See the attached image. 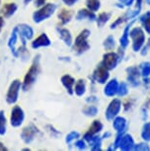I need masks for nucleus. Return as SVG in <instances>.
Wrapping results in <instances>:
<instances>
[{
  "label": "nucleus",
  "mask_w": 150,
  "mask_h": 151,
  "mask_svg": "<svg viewBox=\"0 0 150 151\" xmlns=\"http://www.w3.org/2000/svg\"><path fill=\"white\" fill-rule=\"evenodd\" d=\"M39 72V55L35 58L30 69L28 70V72L25 75L24 82L22 84V87H23L24 91L29 90L33 86V84L36 82L37 77H38Z\"/></svg>",
  "instance_id": "f257e3e1"
},
{
  "label": "nucleus",
  "mask_w": 150,
  "mask_h": 151,
  "mask_svg": "<svg viewBox=\"0 0 150 151\" xmlns=\"http://www.w3.org/2000/svg\"><path fill=\"white\" fill-rule=\"evenodd\" d=\"M56 6L55 4L49 3L44 6H42V8H39L38 11H36L33 14V20L35 23H41L44 20L47 19L49 17H50L55 12Z\"/></svg>",
  "instance_id": "f03ea898"
},
{
  "label": "nucleus",
  "mask_w": 150,
  "mask_h": 151,
  "mask_svg": "<svg viewBox=\"0 0 150 151\" xmlns=\"http://www.w3.org/2000/svg\"><path fill=\"white\" fill-rule=\"evenodd\" d=\"M22 87V83L21 81L18 80V79H15L14 81H12V83L10 84L9 89H8L7 95H6V101L8 104L12 105L15 104L18 100L19 97V91Z\"/></svg>",
  "instance_id": "7ed1b4c3"
},
{
  "label": "nucleus",
  "mask_w": 150,
  "mask_h": 151,
  "mask_svg": "<svg viewBox=\"0 0 150 151\" xmlns=\"http://www.w3.org/2000/svg\"><path fill=\"white\" fill-rule=\"evenodd\" d=\"M25 119L24 111L20 106H15L11 111L10 116V124L14 127H19L22 125Z\"/></svg>",
  "instance_id": "20e7f679"
},
{
  "label": "nucleus",
  "mask_w": 150,
  "mask_h": 151,
  "mask_svg": "<svg viewBox=\"0 0 150 151\" xmlns=\"http://www.w3.org/2000/svg\"><path fill=\"white\" fill-rule=\"evenodd\" d=\"M38 132H39L38 127H37L34 124H30L28 127H26L23 130H22L21 137L24 140L25 143H31V142L35 139Z\"/></svg>",
  "instance_id": "39448f33"
},
{
  "label": "nucleus",
  "mask_w": 150,
  "mask_h": 151,
  "mask_svg": "<svg viewBox=\"0 0 150 151\" xmlns=\"http://www.w3.org/2000/svg\"><path fill=\"white\" fill-rule=\"evenodd\" d=\"M18 34L20 35V39L22 41V45H26V42L29 41L34 37V31L31 26L26 24H21L17 26Z\"/></svg>",
  "instance_id": "423d86ee"
},
{
  "label": "nucleus",
  "mask_w": 150,
  "mask_h": 151,
  "mask_svg": "<svg viewBox=\"0 0 150 151\" xmlns=\"http://www.w3.org/2000/svg\"><path fill=\"white\" fill-rule=\"evenodd\" d=\"M87 37H88V32H87V31H84L83 33L80 34V36L78 37L75 42L74 47H76V50H80V52H83V50H85L87 47H88V45L86 44Z\"/></svg>",
  "instance_id": "0eeeda50"
},
{
  "label": "nucleus",
  "mask_w": 150,
  "mask_h": 151,
  "mask_svg": "<svg viewBox=\"0 0 150 151\" xmlns=\"http://www.w3.org/2000/svg\"><path fill=\"white\" fill-rule=\"evenodd\" d=\"M18 29L16 28H14L12 34H11V37L9 39V41H8V47L11 50V52L13 53L14 56H16V58H18V52H17V50L15 48V45H16V42L17 40H18Z\"/></svg>",
  "instance_id": "6e6552de"
},
{
  "label": "nucleus",
  "mask_w": 150,
  "mask_h": 151,
  "mask_svg": "<svg viewBox=\"0 0 150 151\" xmlns=\"http://www.w3.org/2000/svg\"><path fill=\"white\" fill-rule=\"evenodd\" d=\"M50 45V39L47 38V36L46 34H42L41 36L38 37L36 40H34L32 42V47L33 48H38L41 47H47Z\"/></svg>",
  "instance_id": "1a4fd4ad"
},
{
  "label": "nucleus",
  "mask_w": 150,
  "mask_h": 151,
  "mask_svg": "<svg viewBox=\"0 0 150 151\" xmlns=\"http://www.w3.org/2000/svg\"><path fill=\"white\" fill-rule=\"evenodd\" d=\"M16 11H17V5L12 2V3L4 4V6L2 7L1 13L5 18H9V17H11L15 14Z\"/></svg>",
  "instance_id": "9d476101"
},
{
  "label": "nucleus",
  "mask_w": 150,
  "mask_h": 151,
  "mask_svg": "<svg viewBox=\"0 0 150 151\" xmlns=\"http://www.w3.org/2000/svg\"><path fill=\"white\" fill-rule=\"evenodd\" d=\"M6 116L3 111H0V135H4L6 133Z\"/></svg>",
  "instance_id": "9b49d317"
},
{
  "label": "nucleus",
  "mask_w": 150,
  "mask_h": 151,
  "mask_svg": "<svg viewBox=\"0 0 150 151\" xmlns=\"http://www.w3.org/2000/svg\"><path fill=\"white\" fill-rule=\"evenodd\" d=\"M62 83L67 88V90L69 91V93H72V85L74 84V79L70 77L68 75H65L62 77Z\"/></svg>",
  "instance_id": "f8f14e48"
},
{
  "label": "nucleus",
  "mask_w": 150,
  "mask_h": 151,
  "mask_svg": "<svg viewBox=\"0 0 150 151\" xmlns=\"http://www.w3.org/2000/svg\"><path fill=\"white\" fill-rule=\"evenodd\" d=\"M58 17L59 19L61 20L62 23H66L68 22L70 20V17H71V13L67 10H62L60 13L58 14Z\"/></svg>",
  "instance_id": "ddd939ff"
},
{
  "label": "nucleus",
  "mask_w": 150,
  "mask_h": 151,
  "mask_svg": "<svg viewBox=\"0 0 150 151\" xmlns=\"http://www.w3.org/2000/svg\"><path fill=\"white\" fill-rule=\"evenodd\" d=\"M60 34H61V38L65 41L67 44H70L71 42V36H70L69 32L67 30H61L60 31Z\"/></svg>",
  "instance_id": "4468645a"
},
{
  "label": "nucleus",
  "mask_w": 150,
  "mask_h": 151,
  "mask_svg": "<svg viewBox=\"0 0 150 151\" xmlns=\"http://www.w3.org/2000/svg\"><path fill=\"white\" fill-rule=\"evenodd\" d=\"M75 91L78 95H82L84 93V83L83 81H79L75 87Z\"/></svg>",
  "instance_id": "2eb2a0df"
},
{
  "label": "nucleus",
  "mask_w": 150,
  "mask_h": 151,
  "mask_svg": "<svg viewBox=\"0 0 150 151\" xmlns=\"http://www.w3.org/2000/svg\"><path fill=\"white\" fill-rule=\"evenodd\" d=\"M88 6L91 9H96L98 6V2L96 0H88Z\"/></svg>",
  "instance_id": "dca6fc26"
},
{
  "label": "nucleus",
  "mask_w": 150,
  "mask_h": 151,
  "mask_svg": "<svg viewBox=\"0 0 150 151\" xmlns=\"http://www.w3.org/2000/svg\"><path fill=\"white\" fill-rule=\"evenodd\" d=\"M76 138V137H78V133H76V132H72L71 134H69L68 135V137H67V141H70L71 139H73V138Z\"/></svg>",
  "instance_id": "f3484780"
},
{
  "label": "nucleus",
  "mask_w": 150,
  "mask_h": 151,
  "mask_svg": "<svg viewBox=\"0 0 150 151\" xmlns=\"http://www.w3.org/2000/svg\"><path fill=\"white\" fill-rule=\"evenodd\" d=\"M44 2H46V0H36V5H37L38 7L42 6Z\"/></svg>",
  "instance_id": "a211bd4d"
},
{
  "label": "nucleus",
  "mask_w": 150,
  "mask_h": 151,
  "mask_svg": "<svg viewBox=\"0 0 150 151\" xmlns=\"http://www.w3.org/2000/svg\"><path fill=\"white\" fill-rule=\"evenodd\" d=\"M3 25H4V19L2 18V17H0V32H1L2 27H3Z\"/></svg>",
  "instance_id": "6ab92c4d"
},
{
  "label": "nucleus",
  "mask_w": 150,
  "mask_h": 151,
  "mask_svg": "<svg viewBox=\"0 0 150 151\" xmlns=\"http://www.w3.org/2000/svg\"><path fill=\"white\" fill-rule=\"evenodd\" d=\"M64 2H65L66 4H68V5H71V4H73L74 2L76 1V0H63Z\"/></svg>",
  "instance_id": "aec40b11"
},
{
  "label": "nucleus",
  "mask_w": 150,
  "mask_h": 151,
  "mask_svg": "<svg viewBox=\"0 0 150 151\" xmlns=\"http://www.w3.org/2000/svg\"><path fill=\"white\" fill-rule=\"evenodd\" d=\"M0 150L1 151H4V150H7V148L4 146V144L2 142H0Z\"/></svg>",
  "instance_id": "412c9836"
},
{
  "label": "nucleus",
  "mask_w": 150,
  "mask_h": 151,
  "mask_svg": "<svg viewBox=\"0 0 150 151\" xmlns=\"http://www.w3.org/2000/svg\"><path fill=\"white\" fill-rule=\"evenodd\" d=\"M32 1V0H24V2H25V4H29L30 2Z\"/></svg>",
  "instance_id": "4be33fe9"
},
{
  "label": "nucleus",
  "mask_w": 150,
  "mask_h": 151,
  "mask_svg": "<svg viewBox=\"0 0 150 151\" xmlns=\"http://www.w3.org/2000/svg\"><path fill=\"white\" fill-rule=\"evenodd\" d=\"M0 3H1V0H0Z\"/></svg>",
  "instance_id": "5701e85b"
}]
</instances>
